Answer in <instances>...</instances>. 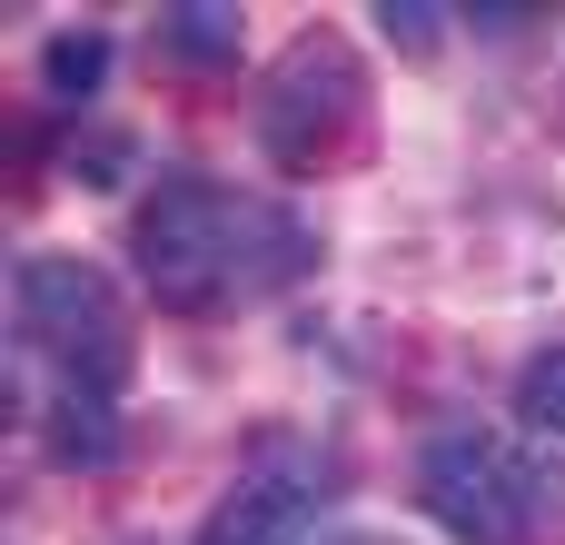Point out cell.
Wrapping results in <instances>:
<instances>
[{"mask_svg":"<svg viewBox=\"0 0 565 545\" xmlns=\"http://www.w3.org/2000/svg\"><path fill=\"white\" fill-rule=\"evenodd\" d=\"M159 50L189 60V70H218V60H238V10L228 0H179V10H159Z\"/></svg>","mask_w":565,"mask_h":545,"instance_id":"52a82bcc","label":"cell"},{"mask_svg":"<svg viewBox=\"0 0 565 545\" xmlns=\"http://www.w3.org/2000/svg\"><path fill=\"white\" fill-rule=\"evenodd\" d=\"M516 417H526L536 437H565V348H546V357L516 367Z\"/></svg>","mask_w":565,"mask_h":545,"instance_id":"9c48e42d","label":"cell"},{"mask_svg":"<svg viewBox=\"0 0 565 545\" xmlns=\"http://www.w3.org/2000/svg\"><path fill=\"white\" fill-rule=\"evenodd\" d=\"M129 258H139V278H149L159 308L209 318L228 298L288 288L308 268V228L278 218V209H258V199H238V189H218V179H199V169H179L129 218Z\"/></svg>","mask_w":565,"mask_h":545,"instance_id":"6da1fadb","label":"cell"},{"mask_svg":"<svg viewBox=\"0 0 565 545\" xmlns=\"http://www.w3.org/2000/svg\"><path fill=\"white\" fill-rule=\"evenodd\" d=\"M338 545H367V536H338Z\"/></svg>","mask_w":565,"mask_h":545,"instance_id":"8fae6325","label":"cell"},{"mask_svg":"<svg viewBox=\"0 0 565 545\" xmlns=\"http://www.w3.org/2000/svg\"><path fill=\"white\" fill-rule=\"evenodd\" d=\"M50 447H60V467H109L119 457V397L50 387Z\"/></svg>","mask_w":565,"mask_h":545,"instance_id":"8992f818","label":"cell"},{"mask_svg":"<svg viewBox=\"0 0 565 545\" xmlns=\"http://www.w3.org/2000/svg\"><path fill=\"white\" fill-rule=\"evenodd\" d=\"M377 20H387V40H397V50H437V30H447L457 10H437V0H387Z\"/></svg>","mask_w":565,"mask_h":545,"instance_id":"30bf717a","label":"cell"},{"mask_svg":"<svg viewBox=\"0 0 565 545\" xmlns=\"http://www.w3.org/2000/svg\"><path fill=\"white\" fill-rule=\"evenodd\" d=\"M99 70H109V40H99V30H60V40L40 50V89H50V99H70V109L99 89Z\"/></svg>","mask_w":565,"mask_h":545,"instance_id":"ba28073f","label":"cell"},{"mask_svg":"<svg viewBox=\"0 0 565 545\" xmlns=\"http://www.w3.org/2000/svg\"><path fill=\"white\" fill-rule=\"evenodd\" d=\"M358 99H367V79H358L348 40H328V30L288 40L278 70H268V89H258V139H268V159H278V169H318V159L358 129Z\"/></svg>","mask_w":565,"mask_h":545,"instance_id":"277c9868","label":"cell"},{"mask_svg":"<svg viewBox=\"0 0 565 545\" xmlns=\"http://www.w3.org/2000/svg\"><path fill=\"white\" fill-rule=\"evenodd\" d=\"M318 516H328V457H308V447H268L258 467L228 477V496L209 506L199 545H308Z\"/></svg>","mask_w":565,"mask_h":545,"instance_id":"5b68a950","label":"cell"},{"mask_svg":"<svg viewBox=\"0 0 565 545\" xmlns=\"http://www.w3.org/2000/svg\"><path fill=\"white\" fill-rule=\"evenodd\" d=\"M417 496L457 545H536V516H546L536 467L507 437H477V427H457L417 457Z\"/></svg>","mask_w":565,"mask_h":545,"instance_id":"3957f363","label":"cell"},{"mask_svg":"<svg viewBox=\"0 0 565 545\" xmlns=\"http://www.w3.org/2000/svg\"><path fill=\"white\" fill-rule=\"evenodd\" d=\"M10 318H20V338L60 367V387H99V397L129 387V318H119V288H109L89 258L30 248V258L10 268Z\"/></svg>","mask_w":565,"mask_h":545,"instance_id":"7a4b0ae2","label":"cell"}]
</instances>
